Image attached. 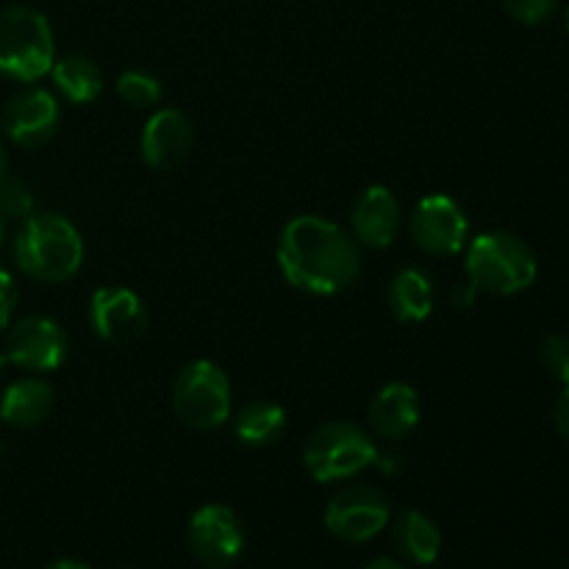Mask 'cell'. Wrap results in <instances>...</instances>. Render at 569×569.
<instances>
[{
    "label": "cell",
    "instance_id": "3",
    "mask_svg": "<svg viewBox=\"0 0 569 569\" xmlns=\"http://www.w3.org/2000/svg\"><path fill=\"white\" fill-rule=\"evenodd\" d=\"M467 281L487 295H517L537 281V256L517 233H481L467 248Z\"/></svg>",
    "mask_w": 569,
    "mask_h": 569
},
{
    "label": "cell",
    "instance_id": "17",
    "mask_svg": "<svg viewBox=\"0 0 569 569\" xmlns=\"http://www.w3.org/2000/svg\"><path fill=\"white\" fill-rule=\"evenodd\" d=\"M433 278L420 267H403L395 272L387 289L389 311L398 322H422L433 309Z\"/></svg>",
    "mask_w": 569,
    "mask_h": 569
},
{
    "label": "cell",
    "instance_id": "29",
    "mask_svg": "<svg viewBox=\"0 0 569 569\" xmlns=\"http://www.w3.org/2000/svg\"><path fill=\"white\" fill-rule=\"evenodd\" d=\"M365 569H406V567L400 565V561H395V559H378V561H372V565L365 567Z\"/></svg>",
    "mask_w": 569,
    "mask_h": 569
},
{
    "label": "cell",
    "instance_id": "10",
    "mask_svg": "<svg viewBox=\"0 0 569 569\" xmlns=\"http://www.w3.org/2000/svg\"><path fill=\"white\" fill-rule=\"evenodd\" d=\"M3 359L28 372L59 370L67 359L64 328L42 315L22 317L6 337Z\"/></svg>",
    "mask_w": 569,
    "mask_h": 569
},
{
    "label": "cell",
    "instance_id": "6",
    "mask_svg": "<svg viewBox=\"0 0 569 569\" xmlns=\"http://www.w3.org/2000/svg\"><path fill=\"white\" fill-rule=\"evenodd\" d=\"M172 411L192 431H214L231 420V383L220 365L194 359L172 381Z\"/></svg>",
    "mask_w": 569,
    "mask_h": 569
},
{
    "label": "cell",
    "instance_id": "23",
    "mask_svg": "<svg viewBox=\"0 0 569 569\" xmlns=\"http://www.w3.org/2000/svg\"><path fill=\"white\" fill-rule=\"evenodd\" d=\"M542 367L559 383H569V333H550L542 342Z\"/></svg>",
    "mask_w": 569,
    "mask_h": 569
},
{
    "label": "cell",
    "instance_id": "1",
    "mask_svg": "<svg viewBox=\"0 0 569 569\" xmlns=\"http://www.w3.org/2000/svg\"><path fill=\"white\" fill-rule=\"evenodd\" d=\"M361 261L353 233L322 217H295L278 237V267L300 292H342L361 276Z\"/></svg>",
    "mask_w": 569,
    "mask_h": 569
},
{
    "label": "cell",
    "instance_id": "22",
    "mask_svg": "<svg viewBox=\"0 0 569 569\" xmlns=\"http://www.w3.org/2000/svg\"><path fill=\"white\" fill-rule=\"evenodd\" d=\"M0 214L11 222H22L33 214V198L31 189L17 178H6L0 187Z\"/></svg>",
    "mask_w": 569,
    "mask_h": 569
},
{
    "label": "cell",
    "instance_id": "15",
    "mask_svg": "<svg viewBox=\"0 0 569 569\" xmlns=\"http://www.w3.org/2000/svg\"><path fill=\"white\" fill-rule=\"evenodd\" d=\"M372 433L387 442H403L420 426V398L403 381H392L370 403Z\"/></svg>",
    "mask_w": 569,
    "mask_h": 569
},
{
    "label": "cell",
    "instance_id": "13",
    "mask_svg": "<svg viewBox=\"0 0 569 569\" xmlns=\"http://www.w3.org/2000/svg\"><path fill=\"white\" fill-rule=\"evenodd\" d=\"M194 144V128L178 109H159L148 117L139 137L142 161L153 170H176L189 159Z\"/></svg>",
    "mask_w": 569,
    "mask_h": 569
},
{
    "label": "cell",
    "instance_id": "14",
    "mask_svg": "<svg viewBox=\"0 0 569 569\" xmlns=\"http://www.w3.org/2000/svg\"><path fill=\"white\" fill-rule=\"evenodd\" d=\"M350 228L365 248H389L400 231V203L387 187H367L350 206Z\"/></svg>",
    "mask_w": 569,
    "mask_h": 569
},
{
    "label": "cell",
    "instance_id": "16",
    "mask_svg": "<svg viewBox=\"0 0 569 569\" xmlns=\"http://www.w3.org/2000/svg\"><path fill=\"white\" fill-rule=\"evenodd\" d=\"M53 389L42 378H20L11 387H6L0 398V420L11 428H37L53 411Z\"/></svg>",
    "mask_w": 569,
    "mask_h": 569
},
{
    "label": "cell",
    "instance_id": "11",
    "mask_svg": "<svg viewBox=\"0 0 569 569\" xmlns=\"http://www.w3.org/2000/svg\"><path fill=\"white\" fill-rule=\"evenodd\" d=\"M59 100L42 87H28L11 94L0 114L6 137L20 148H42L59 131Z\"/></svg>",
    "mask_w": 569,
    "mask_h": 569
},
{
    "label": "cell",
    "instance_id": "9",
    "mask_svg": "<svg viewBox=\"0 0 569 569\" xmlns=\"http://www.w3.org/2000/svg\"><path fill=\"white\" fill-rule=\"evenodd\" d=\"M187 545L194 559L209 569H228L244 550L242 522L228 506H200L187 526Z\"/></svg>",
    "mask_w": 569,
    "mask_h": 569
},
{
    "label": "cell",
    "instance_id": "8",
    "mask_svg": "<svg viewBox=\"0 0 569 569\" xmlns=\"http://www.w3.org/2000/svg\"><path fill=\"white\" fill-rule=\"evenodd\" d=\"M409 233L420 250L428 256H448L461 253L467 248V214L453 198L448 194H426L420 203L411 209Z\"/></svg>",
    "mask_w": 569,
    "mask_h": 569
},
{
    "label": "cell",
    "instance_id": "7",
    "mask_svg": "<svg viewBox=\"0 0 569 569\" xmlns=\"http://www.w3.org/2000/svg\"><path fill=\"white\" fill-rule=\"evenodd\" d=\"M392 520V503L387 495L367 483L345 487L328 500L326 528L342 542H367L378 537Z\"/></svg>",
    "mask_w": 569,
    "mask_h": 569
},
{
    "label": "cell",
    "instance_id": "28",
    "mask_svg": "<svg viewBox=\"0 0 569 569\" xmlns=\"http://www.w3.org/2000/svg\"><path fill=\"white\" fill-rule=\"evenodd\" d=\"M44 569H89L83 561H76V559H59V561H50Z\"/></svg>",
    "mask_w": 569,
    "mask_h": 569
},
{
    "label": "cell",
    "instance_id": "2",
    "mask_svg": "<svg viewBox=\"0 0 569 569\" xmlns=\"http://www.w3.org/2000/svg\"><path fill=\"white\" fill-rule=\"evenodd\" d=\"M14 256L28 278L61 283L81 270L83 239L78 228L61 214H31L20 222Z\"/></svg>",
    "mask_w": 569,
    "mask_h": 569
},
{
    "label": "cell",
    "instance_id": "33",
    "mask_svg": "<svg viewBox=\"0 0 569 569\" xmlns=\"http://www.w3.org/2000/svg\"><path fill=\"white\" fill-rule=\"evenodd\" d=\"M0 361H3V356H0Z\"/></svg>",
    "mask_w": 569,
    "mask_h": 569
},
{
    "label": "cell",
    "instance_id": "30",
    "mask_svg": "<svg viewBox=\"0 0 569 569\" xmlns=\"http://www.w3.org/2000/svg\"><path fill=\"white\" fill-rule=\"evenodd\" d=\"M6 178H9V161H6L3 148H0V187H3Z\"/></svg>",
    "mask_w": 569,
    "mask_h": 569
},
{
    "label": "cell",
    "instance_id": "26",
    "mask_svg": "<svg viewBox=\"0 0 569 569\" xmlns=\"http://www.w3.org/2000/svg\"><path fill=\"white\" fill-rule=\"evenodd\" d=\"M553 422H556V431H559V437L569 445V383L565 387V392L559 395V400H556Z\"/></svg>",
    "mask_w": 569,
    "mask_h": 569
},
{
    "label": "cell",
    "instance_id": "20",
    "mask_svg": "<svg viewBox=\"0 0 569 569\" xmlns=\"http://www.w3.org/2000/svg\"><path fill=\"white\" fill-rule=\"evenodd\" d=\"M50 76H53L56 89L70 103L78 106L98 100L100 89H103V72L87 56H64V59H56L53 67H50Z\"/></svg>",
    "mask_w": 569,
    "mask_h": 569
},
{
    "label": "cell",
    "instance_id": "32",
    "mask_svg": "<svg viewBox=\"0 0 569 569\" xmlns=\"http://www.w3.org/2000/svg\"><path fill=\"white\" fill-rule=\"evenodd\" d=\"M565 28H567V33H569V6L565 9Z\"/></svg>",
    "mask_w": 569,
    "mask_h": 569
},
{
    "label": "cell",
    "instance_id": "24",
    "mask_svg": "<svg viewBox=\"0 0 569 569\" xmlns=\"http://www.w3.org/2000/svg\"><path fill=\"white\" fill-rule=\"evenodd\" d=\"M506 11L522 26H542L559 9V0H500Z\"/></svg>",
    "mask_w": 569,
    "mask_h": 569
},
{
    "label": "cell",
    "instance_id": "12",
    "mask_svg": "<svg viewBox=\"0 0 569 569\" xmlns=\"http://www.w3.org/2000/svg\"><path fill=\"white\" fill-rule=\"evenodd\" d=\"M89 322L103 342L131 345L148 328V309L133 289L100 287L89 300Z\"/></svg>",
    "mask_w": 569,
    "mask_h": 569
},
{
    "label": "cell",
    "instance_id": "27",
    "mask_svg": "<svg viewBox=\"0 0 569 569\" xmlns=\"http://www.w3.org/2000/svg\"><path fill=\"white\" fill-rule=\"evenodd\" d=\"M476 298L478 289L472 287L470 281L459 283V287H453V292H450V306H456V309H470V306L476 303Z\"/></svg>",
    "mask_w": 569,
    "mask_h": 569
},
{
    "label": "cell",
    "instance_id": "4",
    "mask_svg": "<svg viewBox=\"0 0 569 569\" xmlns=\"http://www.w3.org/2000/svg\"><path fill=\"white\" fill-rule=\"evenodd\" d=\"M56 61L50 22L31 6L0 9V72L14 81H39Z\"/></svg>",
    "mask_w": 569,
    "mask_h": 569
},
{
    "label": "cell",
    "instance_id": "31",
    "mask_svg": "<svg viewBox=\"0 0 569 569\" xmlns=\"http://www.w3.org/2000/svg\"><path fill=\"white\" fill-rule=\"evenodd\" d=\"M6 231H9V220H6V217L0 214V239L6 237Z\"/></svg>",
    "mask_w": 569,
    "mask_h": 569
},
{
    "label": "cell",
    "instance_id": "19",
    "mask_svg": "<svg viewBox=\"0 0 569 569\" xmlns=\"http://www.w3.org/2000/svg\"><path fill=\"white\" fill-rule=\"evenodd\" d=\"M231 420L233 433L248 448H270L287 431V411L270 400H250Z\"/></svg>",
    "mask_w": 569,
    "mask_h": 569
},
{
    "label": "cell",
    "instance_id": "21",
    "mask_svg": "<svg viewBox=\"0 0 569 569\" xmlns=\"http://www.w3.org/2000/svg\"><path fill=\"white\" fill-rule=\"evenodd\" d=\"M117 94L133 109H153L161 103V83L144 70H126L117 78Z\"/></svg>",
    "mask_w": 569,
    "mask_h": 569
},
{
    "label": "cell",
    "instance_id": "25",
    "mask_svg": "<svg viewBox=\"0 0 569 569\" xmlns=\"http://www.w3.org/2000/svg\"><path fill=\"white\" fill-rule=\"evenodd\" d=\"M14 306H17V287H14V278L0 267V331L9 328L11 315H14Z\"/></svg>",
    "mask_w": 569,
    "mask_h": 569
},
{
    "label": "cell",
    "instance_id": "18",
    "mask_svg": "<svg viewBox=\"0 0 569 569\" xmlns=\"http://www.w3.org/2000/svg\"><path fill=\"white\" fill-rule=\"evenodd\" d=\"M392 542L403 559L415 561V565H433L442 550V531L422 511L406 509L395 517Z\"/></svg>",
    "mask_w": 569,
    "mask_h": 569
},
{
    "label": "cell",
    "instance_id": "5",
    "mask_svg": "<svg viewBox=\"0 0 569 569\" xmlns=\"http://www.w3.org/2000/svg\"><path fill=\"white\" fill-rule=\"evenodd\" d=\"M378 445L356 422L333 420L315 428L303 445V467L320 483L345 481L378 465Z\"/></svg>",
    "mask_w": 569,
    "mask_h": 569
}]
</instances>
